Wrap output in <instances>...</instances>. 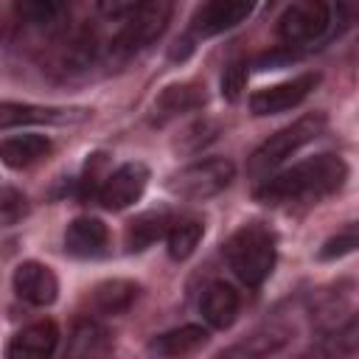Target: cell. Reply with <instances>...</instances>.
I'll list each match as a JSON object with an SVG mask.
<instances>
[{
  "label": "cell",
  "instance_id": "cell-2",
  "mask_svg": "<svg viewBox=\"0 0 359 359\" xmlns=\"http://www.w3.org/2000/svg\"><path fill=\"white\" fill-rule=\"evenodd\" d=\"M224 261L247 286H261L275 269V236L269 227L250 222L238 227L224 244Z\"/></svg>",
  "mask_w": 359,
  "mask_h": 359
},
{
  "label": "cell",
  "instance_id": "cell-18",
  "mask_svg": "<svg viewBox=\"0 0 359 359\" xmlns=\"http://www.w3.org/2000/svg\"><path fill=\"white\" fill-rule=\"evenodd\" d=\"M289 342H292V331L286 325L272 323V325H264V328L252 331L247 339L227 348L222 356H269V353L283 351Z\"/></svg>",
  "mask_w": 359,
  "mask_h": 359
},
{
  "label": "cell",
  "instance_id": "cell-20",
  "mask_svg": "<svg viewBox=\"0 0 359 359\" xmlns=\"http://www.w3.org/2000/svg\"><path fill=\"white\" fill-rule=\"evenodd\" d=\"M50 154V140L45 135H14L0 143V157L8 168H25Z\"/></svg>",
  "mask_w": 359,
  "mask_h": 359
},
{
  "label": "cell",
  "instance_id": "cell-4",
  "mask_svg": "<svg viewBox=\"0 0 359 359\" xmlns=\"http://www.w3.org/2000/svg\"><path fill=\"white\" fill-rule=\"evenodd\" d=\"M171 14H174V0H146L135 14L126 17L123 28L115 34L112 50L123 59V56H132L135 50L151 45L168 28Z\"/></svg>",
  "mask_w": 359,
  "mask_h": 359
},
{
  "label": "cell",
  "instance_id": "cell-25",
  "mask_svg": "<svg viewBox=\"0 0 359 359\" xmlns=\"http://www.w3.org/2000/svg\"><path fill=\"white\" fill-rule=\"evenodd\" d=\"M351 252H359V222H348L345 227L331 233L323 241V247L317 250V258L320 261H337V258H345Z\"/></svg>",
  "mask_w": 359,
  "mask_h": 359
},
{
  "label": "cell",
  "instance_id": "cell-6",
  "mask_svg": "<svg viewBox=\"0 0 359 359\" xmlns=\"http://www.w3.org/2000/svg\"><path fill=\"white\" fill-rule=\"evenodd\" d=\"M331 25L328 0H294L278 20V36L289 45L320 39Z\"/></svg>",
  "mask_w": 359,
  "mask_h": 359
},
{
  "label": "cell",
  "instance_id": "cell-12",
  "mask_svg": "<svg viewBox=\"0 0 359 359\" xmlns=\"http://www.w3.org/2000/svg\"><path fill=\"white\" fill-rule=\"evenodd\" d=\"M109 230L95 216H79L65 230V250L76 258H98L107 252Z\"/></svg>",
  "mask_w": 359,
  "mask_h": 359
},
{
  "label": "cell",
  "instance_id": "cell-26",
  "mask_svg": "<svg viewBox=\"0 0 359 359\" xmlns=\"http://www.w3.org/2000/svg\"><path fill=\"white\" fill-rule=\"evenodd\" d=\"M216 135H219V123H213V121H196V123H191L188 129H182L180 132V137H177V149L180 151H199L202 146H208L210 140H216Z\"/></svg>",
  "mask_w": 359,
  "mask_h": 359
},
{
  "label": "cell",
  "instance_id": "cell-19",
  "mask_svg": "<svg viewBox=\"0 0 359 359\" xmlns=\"http://www.w3.org/2000/svg\"><path fill=\"white\" fill-rule=\"evenodd\" d=\"M140 294V286L135 280H126V278H112V280H104L93 289V306L98 314H123L132 309V303L137 300Z\"/></svg>",
  "mask_w": 359,
  "mask_h": 359
},
{
  "label": "cell",
  "instance_id": "cell-9",
  "mask_svg": "<svg viewBox=\"0 0 359 359\" xmlns=\"http://www.w3.org/2000/svg\"><path fill=\"white\" fill-rule=\"evenodd\" d=\"M90 115H93V109H87V107H36V104L3 101L0 104V129H11V126H22V123H53V126L84 123Z\"/></svg>",
  "mask_w": 359,
  "mask_h": 359
},
{
  "label": "cell",
  "instance_id": "cell-27",
  "mask_svg": "<svg viewBox=\"0 0 359 359\" xmlns=\"http://www.w3.org/2000/svg\"><path fill=\"white\" fill-rule=\"evenodd\" d=\"M25 213H28V199L17 188L6 185L0 191V222H3V227H14Z\"/></svg>",
  "mask_w": 359,
  "mask_h": 359
},
{
  "label": "cell",
  "instance_id": "cell-10",
  "mask_svg": "<svg viewBox=\"0 0 359 359\" xmlns=\"http://www.w3.org/2000/svg\"><path fill=\"white\" fill-rule=\"evenodd\" d=\"M255 8V0H205L191 17V31L196 36H216L222 31L244 22Z\"/></svg>",
  "mask_w": 359,
  "mask_h": 359
},
{
  "label": "cell",
  "instance_id": "cell-13",
  "mask_svg": "<svg viewBox=\"0 0 359 359\" xmlns=\"http://www.w3.org/2000/svg\"><path fill=\"white\" fill-rule=\"evenodd\" d=\"M56 342H59L56 323L39 320V323H31L22 331H17L14 339L8 342L6 353L14 359H45L56 351Z\"/></svg>",
  "mask_w": 359,
  "mask_h": 359
},
{
  "label": "cell",
  "instance_id": "cell-30",
  "mask_svg": "<svg viewBox=\"0 0 359 359\" xmlns=\"http://www.w3.org/2000/svg\"><path fill=\"white\" fill-rule=\"evenodd\" d=\"M146 0H98V11L109 20H121V17H129L135 14Z\"/></svg>",
  "mask_w": 359,
  "mask_h": 359
},
{
  "label": "cell",
  "instance_id": "cell-21",
  "mask_svg": "<svg viewBox=\"0 0 359 359\" xmlns=\"http://www.w3.org/2000/svg\"><path fill=\"white\" fill-rule=\"evenodd\" d=\"M112 342H109V331L90 317L76 320L70 339H67V356H104L109 353Z\"/></svg>",
  "mask_w": 359,
  "mask_h": 359
},
{
  "label": "cell",
  "instance_id": "cell-17",
  "mask_svg": "<svg viewBox=\"0 0 359 359\" xmlns=\"http://www.w3.org/2000/svg\"><path fill=\"white\" fill-rule=\"evenodd\" d=\"M205 342H208V331L202 325H180L165 334H157L146 345V351L154 356H185V353L199 351Z\"/></svg>",
  "mask_w": 359,
  "mask_h": 359
},
{
  "label": "cell",
  "instance_id": "cell-3",
  "mask_svg": "<svg viewBox=\"0 0 359 359\" xmlns=\"http://www.w3.org/2000/svg\"><path fill=\"white\" fill-rule=\"evenodd\" d=\"M328 126V118L325 112H309V115H300L297 121H292L289 126L278 129L275 135H269L247 160V171L252 177H261V174H269L272 168H278L286 157H292L294 151H300L306 143L317 140Z\"/></svg>",
  "mask_w": 359,
  "mask_h": 359
},
{
  "label": "cell",
  "instance_id": "cell-22",
  "mask_svg": "<svg viewBox=\"0 0 359 359\" xmlns=\"http://www.w3.org/2000/svg\"><path fill=\"white\" fill-rule=\"evenodd\" d=\"M348 311V292H342V286H325L311 297V320L317 328L331 331L342 314Z\"/></svg>",
  "mask_w": 359,
  "mask_h": 359
},
{
  "label": "cell",
  "instance_id": "cell-1",
  "mask_svg": "<svg viewBox=\"0 0 359 359\" xmlns=\"http://www.w3.org/2000/svg\"><path fill=\"white\" fill-rule=\"evenodd\" d=\"M348 177V165L337 154H317L309 157L269 180H264L255 188V199L264 205H311L325 199L328 194L339 191Z\"/></svg>",
  "mask_w": 359,
  "mask_h": 359
},
{
  "label": "cell",
  "instance_id": "cell-7",
  "mask_svg": "<svg viewBox=\"0 0 359 359\" xmlns=\"http://www.w3.org/2000/svg\"><path fill=\"white\" fill-rule=\"evenodd\" d=\"M146 182H149V168L143 163H123L104 177L95 199L107 210H123L143 196Z\"/></svg>",
  "mask_w": 359,
  "mask_h": 359
},
{
  "label": "cell",
  "instance_id": "cell-8",
  "mask_svg": "<svg viewBox=\"0 0 359 359\" xmlns=\"http://www.w3.org/2000/svg\"><path fill=\"white\" fill-rule=\"evenodd\" d=\"M320 84V73H303L294 76L289 81L272 84V87H261L250 95V112L252 115H278L286 112L292 107H297L300 101H306V95Z\"/></svg>",
  "mask_w": 359,
  "mask_h": 359
},
{
  "label": "cell",
  "instance_id": "cell-15",
  "mask_svg": "<svg viewBox=\"0 0 359 359\" xmlns=\"http://www.w3.org/2000/svg\"><path fill=\"white\" fill-rule=\"evenodd\" d=\"M238 306H241L238 292L224 280H213L199 300V311L210 328H230L236 323Z\"/></svg>",
  "mask_w": 359,
  "mask_h": 359
},
{
  "label": "cell",
  "instance_id": "cell-29",
  "mask_svg": "<svg viewBox=\"0 0 359 359\" xmlns=\"http://www.w3.org/2000/svg\"><path fill=\"white\" fill-rule=\"evenodd\" d=\"M334 351H339V353L359 351V311L351 320H345L339 331H334Z\"/></svg>",
  "mask_w": 359,
  "mask_h": 359
},
{
  "label": "cell",
  "instance_id": "cell-5",
  "mask_svg": "<svg viewBox=\"0 0 359 359\" xmlns=\"http://www.w3.org/2000/svg\"><path fill=\"white\" fill-rule=\"evenodd\" d=\"M233 177H236V165L230 160L208 157V160L191 163L180 168L177 174H171L165 185L174 196H182V199H210L222 194L233 182Z\"/></svg>",
  "mask_w": 359,
  "mask_h": 359
},
{
  "label": "cell",
  "instance_id": "cell-11",
  "mask_svg": "<svg viewBox=\"0 0 359 359\" xmlns=\"http://www.w3.org/2000/svg\"><path fill=\"white\" fill-rule=\"evenodd\" d=\"M11 283H14V292L31 306H50L56 300V294H59L56 275L39 261H22L14 269Z\"/></svg>",
  "mask_w": 359,
  "mask_h": 359
},
{
  "label": "cell",
  "instance_id": "cell-28",
  "mask_svg": "<svg viewBox=\"0 0 359 359\" xmlns=\"http://www.w3.org/2000/svg\"><path fill=\"white\" fill-rule=\"evenodd\" d=\"M244 84H247V62H244V59H236V62H230V65L224 67V73H222V95H224L227 101H238Z\"/></svg>",
  "mask_w": 359,
  "mask_h": 359
},
{
  "label": "cell",
  "instance_id": "cell-16",
  "mask_svg": "<svg viewBox=\"0 0 359 359\" xmlns=\"http://www.w3.org/2000/svg\"><path fill=\"white\" fill-rule=\"evenodd\" d=\"M171 227L168 210H146L140 216H135L126 230H123V244L129 252H143L146 247H151L157 238H163Z\"/></svg>",
  "mask_w": 359,
  "mask_h": 359
},
{
  "label": "cell",
  "instance_id": "cell-23",
  "mask_svg": "<svg viewBox=\"0 0 359 359\" xmlns=\"http://www.w3.org/2000/svg\"><path fill=\"white\" fill-rule=\"evenodd\" d=\"M202 238V222L199 219H177L171 222L168 233H165V244H168V258L171 261H185L194 255L196 244Z\"/></svg>",
  "mask_w": 359,
  "mask_h": 359
},
{
  "label": "cell",
  "instance_id": "cell-14",
  "mask_svg": "<svg viewBox=\"0 0 359 359\" xmlns=\"http://www.w3.org/2000/svg\"><path fill=\"white\" fill-rule=\"evenodd\" d=\"M205 101H208V95H205L202 84H194V81L171 84L154 98V123H168L185 112L205 107Z\"/></svg>",
  "mask_w": 359,
  "mask_h": 359
},
{
  "label": "cell",
  "instance_id": "cell-24",
  "mask_svg": "<svg viewBox=\"0 0 359 359\" xmlns=\"http://www.w3.org/2000/svg\"><path fill=\"white\" fill-rule=\"evenodd\" d=\"M14 11L22 22L45 28L65 17L67 0H14Z\"/></svg>",
  "mask_w": 359,
  "mask_h": 359
}]
</instances>
